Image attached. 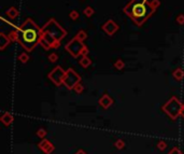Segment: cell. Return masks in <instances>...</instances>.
<instances>
[{"instance_id":"obj_1","label":"cell","mask_w":184,"mask_h":154,"mask_svg":"<svg viewBox=\"0 0 184 154\" xmlns=\"http://www.w3.org/2000/svg\"><path fill=\"white\" fill-rule=\"evenodd\" d=\"M66 35V30L55 20H50L43 28H41L40 44L44 50L57 49Z\"/></svg>"},{"instance_id":"obj_2","label":"cell","mask_w":184,"mask_h":154,"mask_svg":"<svg viewBox=\"0 0 184 154\" xmlns=\"http://www.w3.org/2000/svg\"><path fill=\"white\" fill-rule=\"evenodd\" d=\"M18 31V40L20 45L27 52L32 51L38 43H40L41 39V28H39L35 22L28 18L23 23V25L20 28H17Z\"/></svg>"},{"instance_id":"obj_3","label":"cell","mask_w":184,"mask_h":154,"mask_svg":"<svg viewBox=\"0 0 184 154\" xmlns=\"http://www.w3.org/2000/svg\"><path fill=\"white\" fill-rule=\"evenodd\" d=\"M124 11L138 26L142 25L143 22L151 15V13L146 12V0H131V2L128 3Z\"/></svg>"},{"instance_id":"obj_4","label":"cell","mask_w":184,"mask_h":154,"mask_svg":"<svg viewBox=\"0 0 184 154\" xmlns=\"http://www.w3.org/2000/svg\"><path fill=\"white\" fill-rule=\"evenodd\" d=\"M182 105H183V103H180L178 98L172 97L161 107V109H163L164 112H166L172 120H176V119L181 114Z\"/></svg>"},{"instance_id":"obj_5","label":"cell","mask_w":184,"mask_h":154,"mask_svg":"<svg viewBox=\"0 0 184 154\" xmlns=\"http://www.w3.org/2000/svg\"><path fill=\"white\" fill-rule=\"evenodd\" d=\"M85 45L83 44V41H80L79 39H77L75 37L70 42H68L66 46H65V49L69 52L74 58H78V56L82 54V51H83Z\"/></svg>"},{"instance_id":"obj_6","label":"cell","mask_w":184,"mask_h":154,"mask_svg":"<svg viewBox=\"0 0 184 154\" xmlns=\"http://www.w3.org/2000/svg\"><path fill=\"white\" fill-rule=\"evenodd\" d=\"M80 81H81L80 75H78L73 69H69L66 71L64 81H63V84H64L68 90H73L74 86H75L78 83H80Z\"/></svg>"},{"instance_id":"obj_7","label":"cell","mask_w":184,"mask_h":154,"mask_svg":"<svg viewBox=\"0 0 184 154\" xmlns=\"http://www.w3.org/2000/svg\"><path fill=\"white\" fill-rule=\"evenodd\" d=\"M65 75H66V71L60 66H56L49 73V79L56 86H60V84H63V81H64Z\"/></svg>"},{"instance_id":"obj_8","label":"cell","mask_w":184,"mask_h":154,"mask_svg":"<svg viewBox=\"0 0 184 154\" xmlns=\"http://www.w3.org/2000/svg\"><path fill=\"white\" fill-rule=\"evenodd\" d=\"M101 29L107 33L108 36H113V35L118 30V25L115 23L113 20H108V21L102 25Z\"/></svg>"},{"instance_id":"obj_9","label":"cell","mask_w":184,"mask_h":154,"mask_svg":"<svg viewBox=\"0 0 184 154\" xmlns=\"http://www.w3.org/2000/svg\"><path fill=\"white\" fill-rule=\"evenodd\" d=\"M39 148L46 154H50L54 151V146L50 141H48L46 139H43V141H41L39 143Z\"/></svg>"},{"instance_id":"obj_10","label":"cell","mask_w":184,"mask_h":154,"mask_svg":"<svg viewBox=\"0 0 184 154\" xmlns=\"http://www.w3.org/2000/svg\"><path fill=\"white\" fill-rule=\"evenodd\" d=\"M112 103H113V99L109 95H107V94L103 95L99 99V105L101 106L103 109H108L111 105H112Z\"/></svg>"},{"instance_id":"obj_11","label":"cell","mask_w":184,"mask_h":154,"mask_svg":"<svg viewBox=\"0 0 184 154\" xmlns=\"http://www.w3.org/2000/svg\"><path fill=\"white\" fill-rule=\"evenodd\" d=\"M11 40L10 38H9V36H7V35H5L3 32L0 33V50L1 51H3V50L5 49V46H8L9 44H10Z\"/></svg>"},{"instance_id":"obj_12","label":"cell","mask_w":184,"mask_h":154,"mask_svg":"<svg viewBox=\"0 0 184 154\" xmlns=\"http://www.w3.org/2000/svg\"><path fill=\"white\" fill-rule=\"evenodd\" d=\"M5 14H7V16H8L9 18L14 20V18H16L18 16L20 12H18V10L15 8V7H11V8H9V10L5 11Z\"/></svg>"},{"instance_id":"obj_13","label":"cell","mask_w":184,"mask_h":154,"mask_svg":"<svg viewBox=\"0 0 184 154\" xmlns=\"http://www.w3.org/2000/svg\"><path fill=\"white\" fill-rule=\"evenodd\" d=\"M12 121H13V116H12V114H10L9 112L3 113L2 116H1V122L7 126L10 125V124L12 123Z\"/></svg>"},{"instance_id":"obj_14","label":"cell","mask_w":184,"mask_h":154,"mask_svg":"<svg viewBox=\"0 0 184 154\" xmlns=\"http://www.w3.org/2000/svg\"><path fill=\"white\" fill-rule=\"evenodd\" d=\"M173 78L176 80H178V81H181V80L184 78V71L181 69V68H176V69L173 71Z\"/></svg>"},{"instance_id":"obj_15","label":"cell","mask_w":184,"mask_h":154,"mask_svg":"<svg viewBox=\"0 0 184 154\" xmlns=\"http://www.w3.org/2000/svg\"><path fill=\"white\" fill-rule=\"evenodd\" d=\"M90 64H92L90 58H88L87 56H82L81 60H80V65H81L83 68H87V67H90Z\"/></svg>"},{"instance_id":"obj_16","label":"cell","mask_w":184,"mask_h":154,"mask_svg":"<svg viewBox=\"0 0 184 154\" xmlns=\"http://www.w3.org/2000/svg\"><path fill=\"white\" fill-rule=\"evenodd\" d=\"M75 38L79 39L80 41H84L85 39H87V33L85 30H83V29H81V30L78 31V33L75 35Z\"/></svg>"},{"instance_id":"obj_17","label":"cell","mask_w":184,"mask_h":154,"mask_svg":"<svg viewBox=\"0 0 184 154\" xmlns=\"http://www.w3.org/2000/svg\"><path fill=\"white\" fill-rule=\"evenodd\" d=\"M18 60L20 63H23V64H26V63L29 60V56L28 54L26 53V52H23V53H20V56H18Z\"/></svg>"},{"instance_id":"obj_18","label":"cell","mask_w":184,"mask_h":154,"mask_svg":"<svg viewBox=\"0 0 184 154\" xmlns=\"http://www.w3.org/2000/svg\"><path fill=\"white\" fill-rule=\"evenodd\" d=\"M95 13V10L92 8V7H86V8L83 10V14H84L86 17H90Z\"/></svg>"},{"instance_id":"obj_19","label":"cell","mask_w":184,"mask_h":154,"mask_svg":"<svg viewBox=\"0 0 184 154\" xmlns=\"http://www.w3.org/2000/svg\"><path fill=\"white\" fill-rule=\"evenodd\" d=\"M124 67H125V63L123 62L122 59H118V60L114 63V68H115V69L122 70V69H124Z\"/></svg>"},{"instance_id":"obj_20","label":"cell","mask_w":184,"mask_h":154,"mask_svg":"<svg viewBox=\"0 0 184 154\" xmlns=\"http://www.w3.org/2000/svg\"><path fill=\"white\" fill-rule=\"evenodd\" d=\"M69 17L71 18L72 21H77L78 18L80 17V13L77 10H71L69 12Z\"/></svg>"},{"instance_id":"obj_21","label":"cell","mask_w":184,"mask_h":154,"mask_svg":"<svg viewBox=\"0 0 184 154\" xmlns=\"http://www.w3.org/2000/svg\"><path fill=\"white\" fill-rule=\"evenodd\" d=\"M9 38H10L11 41H17L18 40V31L17 30H13L9 35Z\"/></svg>"},{"instance_id":"obj_22","label":"cell","mask_w":184,"mask_h":154,"mask_svg":"<svg viewBox=\"0 0 184 154\" xmlns=\"http://www.w3.org/2000/svg\"><path fill=\"white\" fill-rule=\"evenodd\" d=\"M74 92L75 93H78V94H81L82 92H83V91H84V86H83V85L81 84V83H78L77 85H75V86H74Z\"/></svg>"},{"instance_id":"obj_23","label":"cell","mask_w":184,"mask_h":154,"mask_svg":"<svg viewBox=\"0 0 184 154\" xmlns=\"http://www.w3.org/2000/svg\"><path fill=\"white\" fill-rule=\"evenodd\" d=\"M49 60L52 63H55L58 60V55L56 54V53H52V54L49 55Z\"/></svg>"},{"instance_id":"obj_24","label":"cell","mask_w":184,"mask_h":154,"mask_svg":"<svg viewBox=\"0 0 184 154\" xmlns=\"http://www.w3.org/2000/svg\"><path fill=\"white\" fill-rule=\"evenodd\" d=\"M124 146H125V143H124V141H123L122 139H118V141L115 142V146H116V148H118V149H123V148H124Z\"/></svg>"},{"instance_id":"obj_25","label":"cell","mask_w":184,"mask_h":154,"mask_svg":"<svg viewBox=\"0 0 184 154\" xmlns=\"http://www.w3.org/2000/svg\"><path fill=\"white\" fill-rule=\"evenodd\" d=\"M176 23L179 24V25H184V14H180L176 17Z\"/></svg>"},{"instance_id":"obj_26","label":"cell","mask_w":184,"mask_h":154,"mask_svg":"<svg viewBox=\"0 0 184 154\" xmlns=\"http://www.w3.org/2000/svg\"><path fill=\"white\" fill-rule=\"evenodd\" d=\"M37 135H38L40 138H44V137H45V135H46V131H44L43 128H40L38 131H37Z\"/></svg>"},{"instance_id":"obj_27","label":"cell","mask_w":184,"mask_h":154,"mask_svg":"<svg viewBox=\"0 0 184 154\" xmlns=\"http://www.w3.org/2000/svg\"><path fill=\"white\" fill-rule=\"evenodd\" d=\"M157 146H158V149H159V150H161V151H164V150L166 149L167 144H166V142H164V141H159L158 143H157Z\"/></svg>"},{"instance_id":"obj_28","label":"cell","mask_w":184,"mask_h":154,"mask_svg":"<svg viewBox=\"0 0 184 154\" xmlns=\"http://www.w3.org/2000/svg\"><path fill=\"white\" fill-rule=\"evenodd\" d=\"M169 154H183V153H182L181 151H179V149H178V148H173L171 151L169 152Z\"/></svg>"},{"instance_id":"obj_29","label":"cell","mask_w":184,"mask_h":154,"mask_svg":"<svg viewBox=\"0 0 184 154\" xmlns=\"http://www.w3.org/2000/svg\"><path fill=\"white\" fill-rule=\"evenodd\" d=\"M87 54H88V49H87L86 46H85L84 49H83V51H82V56H87Z\"/></svg>"},{"instance_id":"obj_30","label":"cell","mask_w":184,"mask_h":154,"mask_svg":"<svg viewBox=\"0 0 184 154\" xmlns=\"http://www.w3.org/2000/svg\"><path fill=\"white\" fill-rule=\"evenodd\" d=\"M181 116L184 118V103L182 105V109H181Z\"/></svg>"},{"instance_id":"obj_31","label":"cell","mask_w":184,"mask_h":154,"mask_svg":"<svg viewBox=\"0 0 184 154\" xmlns=\"http://www.w3.org/2000/svg\"><path fill=\"white\" fill-rule=\"evenodd\" d=\"M75 154H86V153H85V152L83 151V150H79V151H78Z\"/></svg>"}]
</instances>
